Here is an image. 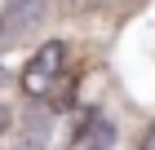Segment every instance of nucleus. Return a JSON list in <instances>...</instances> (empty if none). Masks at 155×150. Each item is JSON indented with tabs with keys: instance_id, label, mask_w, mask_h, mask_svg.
Instances as JSON below:
<instances>
[{
	"instance_id": "obj_1",
	"label": "nucleus",
	"mask_w": 155,
	"mask_h": 150,
	"mask_svg": "<svg viewBox=\"0 0 155 150\" xmlns=\"http://www.w3.org/2000/svg\"><path fill=\"white\" fill-rule=\"evenodd\" d=\"M67 58H71V49L62 44V40L40 44L36 53H31V62H27V71H22L27 97H49V88H53V84L62 80V71H67Z\"/></svg>"
},
{
	"instance_id": "obj_2",
	"label": "nucleus",
	"mask_w": 155,
	"mask_h": 150,
	"mask_svg": "<svg viewBox=\"0 0 155 150\" xmlns=\"http://www.w3.org/2000/svg\"><path fill=\"white\" fill-rule=\"evenodd\" d=\"M45 18H49V0H5V9H0V49L18 44Z\"/></svg>"
},
{
	"instance_id": "obj_3",
	"label": "nucleus",
	"mask_w": 155,
	"mask_h": 150,
	"mask_svg": "<svg viewBox=\"0 0 155 150\" xmlns=\"http://www.w3.org/2000/svg\"><path fill=\"white\" fill-rule=\"evenodd\" d=\"M49 146V110L36 106L31 115H27L22 132H18V150H45Z\"/></svg>"
},
{
	"instance_id": "obj_4",
	"label": "nucleus",
	"mask_w": 155,
	"mask_h": 150,
	"mask_svg": "<svg viewBox=\"0 0 155 150\" xmlns=\"http://www.w3.org/2000/svg\"><path fill=\"white\" fill-rule=\"evenodd\" d=\"M75 102V80L67 75V80H58L53 88H49V110H62V106Z\"/></svg>"
},
{
	"instance_id": "obj_5",
	"label": "nucleus",
	"mask_w": 155,
	"mask_h": 150,
	"mask_svg": "<svg viewBox=\"0 0 155 150\" xmlns=\"http://www.w3.org/2000/svg\"><path fill=\"white\" fill-rule=\"evenodd\" d=\"M9 128H13V115H9V106L0 102V137H5V132H9Z\"/></svg>"
},
{
	"instance_id": "obj_6",
	"label": "nucleus",
	"mask_w": 155,
	"mask_h": 150,
	"mask_svg": "<svg viewBox=\"0 0 155 150\" xmlns=\"http://www.w3.org/2000/svg\"><path fill=\"white\" fill-rule=\"evenodd\" d=\"M5 75H9V71H5V62H0V84H5Z\"/></svg>"
}]
</instances>
